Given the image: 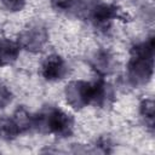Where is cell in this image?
<instances>
[{"label":"cell","mask_w":155,"mask_h":155,"mask_svg":"<svg viewBox=\"0 0 155 155\" xmlns=\"http://www.w3.org/2000/svg\"><path fill=\"white\" fill-rule=\"evenodd\" d=\"M113 97V91L103 80L96 82L87 81H71L65 87V98L69 105L75 109H81L88 104L103 107L108 104Z\"/></svg>","instance_id":"6da1fadb"},{"label":"cell","mask_w":155,"mask_h":155,"mask_svg":"<svg viewBox=\"0 0 155 155\" xmlns=\"http://www.w3.org/2000/svg\"><path fill=\"white\" fill-rule=\"evenodd\" d=\"M154 71V38L134 45L127 65V78L133 86L145 85Z\"/></svg>","instance_id":"7a4b0ae2"},{"label":"cell","mask_w":155,"mask_h":155,"mask_svg":"<svg viewBox=\"0 0 155 155\" xmlns=\"http://www.w3.org/2000/svg\"><path fill=\"white\" fill-rule=\"evenodd\" d=\"M73 119L58 108H48L33 115V130L41 133H53L57 137H69L73 132Z\"/></svg>","instance_id":"3957f363"},{"label":"cell","mask_w":155,"mask_h":155,"mask_svg":"<svg viewBox=\"0 0 155 155\" xmlns=\"http://www.w3.org/2000/svg\"><path fill=\"white\" fill-rule=\"evenodd\" d=\"M85 15L96 28L107 29L109 28L113 19L117 16V8L110 4L97 1L92 2L91 5L87 4Z\"/></svg>","instance_id":"277c9868"},{"label":"cell","mask_w":155,"mask_h":155,"mask_svg":"<svg viewBox=\"0 0 155 155\" xmlns=\"http://www.w3.org/2000/svg\"><path fill=\"white\" fill-rule=\"evenodd\" d=\"M68 73V67L64 59L57 54L48 56L42 65H41V74L48 81H57L63 79Z\"/></svg>","instance_id":"5b68a950"},{"label":"cell","mask_w":155,"mask_h":155,"mask_svg":"<svg viewBox=\"0 0 155 155\" xmlns=\"http://www.w3.org/2000/svg\"><path fill=\"white\" fill-rule=\"evenodd\" d=\"M46 40H47L46 30L41 27H33L22 34L18 44L21 47H23L25 50L36 52L42 48Z\"/></svg>","instance_id":"8992f818"},{"label":"cell","mask_w":155,"mask_h":155,"mask_svg":"<svg viewBox=\"0 0 155 155\" xmlns=\"http://www.w3.org/2000/svg\"><path fill=\"white\" fill-rule=\"evenodd\" d=\"M51 5L56 11L65 15H81L87 7L85 0H51Z\"/></svg>","instance_id":"52a82bcc"},{"label":"cell","mask_w":155,"mask_h":155,"mask_svg":"<svg viewBox=\"0 0 155 155\" xmlns=\"http://www.w3.org/2000/svg\"><path fill=\"white\" fill-rule=\"evenodd\" d=\"M19 44L10 39H0V67L13 63L19 54Z\"/></svg>","instance_id":"ba28073f"},{"label":"cell","mask_w":155,"mask_h":155,"mask_svg":"<svg viewBox=\"0 0 155 155\" xmlns=\"http://www.w3.org/2000/svg\"><path fill=\"white\" fill-rule=\"evenodd\" d=\"M22 133L19 126L15 121L13 116L4 115L0 117V139L12 140Z\"/></svg>","instance_id":"9c48e42d"},{"label":"cell","mask_w":155,"mask_h":155,"mask_svg":"<svg viewBox=\"0 0 155 155\" xmlns=\"http://www.w3.org/2000/svg\"><path fill=\"white\" fill-rule=\"evenodd\" d=\"M93 59V68L99 74H108L113 67V58L107 51H99L96 53Z\"/></svg>","instance_id":"30bf717a"},{"label":"cell","mask_w":155,"mask_h":155,"mask_svg":"<svg viewBox=\"0 0 155 155\" xmlns=\"http://www.w3.org/2000/svg\"><path fill=\"white\" fill-rule=\"evenodd\" d=\"M140 114L145 119V122L149 124L150 127L154 125V103L151 99H145L140 104Z\"/></svg>","instance_id":"8fae6325"},{"label":"cell","mask_w":155,"mask_h":155,"mask_svg":"<svg viewBox=\"0 0 155 155\" xmlns=\"http://www.w3.org/2000/svg\"><path fill=\"white\" fill-rule=\"evenodd\" d=\"M1 2L10 11H19L23 8L25 0H1Z\"/></svg>","instance_id":"7c38bea8"},{"label":"cell","mask_w":155,"mask_h":155,"mask_svg":"<svg viewBox=\"0 0 155 155\" xmlns=\"http://www.w3.org/2000/svg\"><path fill=\"white\" fill-rule=\"evenodd\" d=\"M11 92L2 85H0V109L6 107L11 102Z\"/></svg>","instance_id":"4fadbf2b"}]
</instances>
